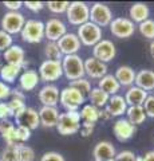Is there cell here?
<instances>
[{
  "mask_svg": "<svg viewBox=\"0 0 154 161\" xmlns=\"http://www.w3.org/2000/svg\"><path fill=\"white\" fill-rule=\"evenodd\" d=\"M62 70L68 80L84 78V63L78 54L64 55L62 58Z\"/></svg>",
  "mask_w": 154,
  "mask_h": 161,
  "instance_id": "obj_1",
  "label": "cell"
},
{
  "mask_svg": "<svg viewBox=\"0 0 154 161\" xmlns=\"http://www.w3.org/2000/svg\"><path fill=\"white\" fill-rule=\"evenodd\" d=\"M56 130L62 136H71L79 132L81 129V115L78 112H66L59 114L56 124Z\"/></svg>",
  "mask_w": 154,
  "mask_h": 161,
  "instance_id": "obj_2",
  "label": "cell"
},
{
  "mask_svg": "<svg viewBox=\"0 0 154 161\" xmlns=\"http://www.w3.org/2000/svg\"><path fill=\"white\" fill-rule=\"evenodd\" d=\"M84 99L86 97L71 86L64 87L59 94V102L66 109V112H78L81 105L84 103Z\"/></svg>",
  "mask_w": 154,
  "mask_h": 161,
  "instance_id": "obj_3",
  "label": "cell"
},
{
  "mask_svg": "<svg viewBox=\"0 0 154 161\" xmlns=\"http://www.w3.org/2000/svg\"><path fill=\"white\" fill-rule=\"evenodd\" d=\"M67 20L72 26H82L90 19V7L83 2H72L67 7Z\"/></svg>",
  "mask_w": 154,
  "mask_h": 161,
  "instance_id": "obj_4",
  "label": "cell"
},
{
  "mask_svg": "<svg viewBox=\"0 0 154 161\" xmlns=\"http://www.w3.org/2000/svg\"><path fill=\"white\" fill-rule=\"evenodd\" d=\"M77 36L81 40V44L87 47H94L102 39V28L91 22H87L78 27Z\"/></svg>",
  "mask_w": 154,
  "mask_h": 161,
  "instance_id": "obj_5",
  "label": "cell"
},
{
  "mask_svg": "<svg viewBox=\"0 0 154 161\" xmlns=\"http://www.w3.org/2000/svg\"><path fill=\"white\" fill-rule=\"evenodd\" d=\"M22 39L27 43H40L44 38V23L36 19H29L22 28Z\"/></svg>",
  "mask_w": 154,
  "mask_h": 161,
  "instance_id": "obj_6",
  "label": "cell"
},
{
  "mask_svg": "<svg viewBox=\"0 0 154 161\" xmlns=\"http://www.w3.org/2000/svg\"><path fill=\"white\" fill-rule=\"evenodd\" d=\"M113 20V11L110 7L103 3H94L90 8V19L88 22L97 24L98 27H106Z\"/></svg>",
  "mask_w": 154,
  "mask_h": 161,
  "instance_id": "obj_7",
  "label": "cell"
},
{
  "mask_svg": "<svg viewBox=\"0 0 154 161\" xmlns=\"http://www.w3.org/2000/svg\"><path fill=\"white\" fill-rule=\"evenodd\" d=\"M63 75L62 60H48L46 59L39 66V78L43 82H54Z\"/></svg>",
  "mask_w": 154,
  "mask_h": 161,
  "instance_id": "obj_8",
  "label": "cell"
},
{
  "mask_svg": "<svg viewBox=\"0 0 154 161\" xmlns=\"http://www.w3.org/2000/svg\"><path fill=\"white\" fill-rule=\"evenodd\" d=\"M109 26H110V32L119 39L130 38L135 31V24L129 18H115L111 20V23Z\"/></svg>",
  "mask_w": 154,
  "mask_h": 161,
  "instance_id": "obj_9",
  "label": "cell"
},
{
  "mask_svg": "<svg viewBox=\"0 0 154 161\" xmlns=\"http://www.w3.org/2000/svg\"><path fill=\"white\" fill-rule=\"evenodd\" d=\"M26 23V18L24 15L20 12H12L8 11L2 19V28L4 32H7L9 35L12 34H18L22 31V28L24 27Z\"/></svg>",
  "mask_w": 154,
  "mask_h": 161,
  "instance_id": "obj_10",
  "label": "cell"
},
{
  "mask_svg": "<svg viewBox=\"0 0 154 161\" xmlns=\"http://www.w3.org/2000/svg\"><path fill=\"white\" fill-rule=\"evenodd\" d=\"M115 55H117L115 44L109 39H101L93 47V57L103 63H107L110 60H113L115 58Z\"/></svg>",
  "mask_w": 154,
  "mask_h": 161,
  "instance_id": "obj_11",
  "label": "cell"
},
{
  "mask_svg": "<svg viewBox=\"0 0 154 161\" xmlns=\"http://www.w3.org/2000/svg\"><path fill=\"white\" fill-rule=\"evenodd\" d=\"M66 32V24L58 18H51L44 23V38H47L48 42H58Z\"/></svg>",
  "mask_w": 154,
  "mask_h": 161,
  "instance_id": "obj_12",
  "label": "cell"
},
{
  "mask_svg": "<svg viewBox=\"0 0 154 161\" xmlns=\"http://www.w3.org/2000/svg\"><path fill=\"white\" fill-rule=\"evenodd\" d=\"M15 122L18 126L26 128L28 130H35L40 125L39 113L34 108H26L22 113L15 115Z\"/></svg>",
  "mask_w": 154,
  "mask_h": 161,
  "instance_id": "obj_13",
  "label": "cell"
},
{
  "mask_svg": "<svg viewBox=\"0 0 154 161\" xmlns=\"http://www.w3.org/2000/svg\"><path fill=\"white\" fill-rule=\"evenodd\" d=\"M59 50H61L62 55H74L81 50V40L74 32H66L56 42Z\"/></svg>",
  "mask_w": 154,
  "mask_h": 161,
  "instance_id": "obj_14",
  "label": "cell"
},
{
  "mask_svg": "<svg viewBox=\"0 0 154 161\" xmlns=\"http://www.w3.org/2000/svg\"><path fill=\"white\" fill-rule=\"evenodd\" d=\"M83 63H84V75H87V77L93 79H101L107 74V64L94 57H90L86 60H83Z\"/></svg>",
  "mask_w": 154,
  "mask_h": 161,
  "instance_id": "obj_15",
  "label": "cell"
},
{
  "mask_svg": "<svg viewBox=\"0 0 154 161\" xmlns=\"http://www.w3.org/2000/svg\"><path fill=\"white\" fill-rule=\"evenodd\" d=\"M113 133L118 141L123 142V141L130 140L134 136V133H135V126L129 122L126 118H118L113 125Z\"/></svg>",
  "mask_w": 154,
  "mask_h": 161,
  "instance_id": "obj_16",
  "label": "cell"
},
{
  "mask_svg": "<svg viewBox=\"0 0 154 161\" xmlns=\"http://www.w3.org/2000/svg\"><path fill=\"white\" fill-rule=\"evenodd\" d=\"M59 89L55 86V85H46L40 89L38 97L39 101L42 102L43 106H51V108H56V105L59 102Z\"/></svg>",
  "mask_w": 154,
  "mask_h": 161,
  "instance_id": "obj_17",
  "label": "cell"
},
{
  "mask_svg": "<svg viewBox=\"0 0 154 161\" xmlns=\"http://www.w3.org/2000/svg\"><path fill=\"white\" fill-rule=\"evenodd\" d=\"M115 148L110 141H99L93 149V157L95 161H110L115 157Z\"/></svg>",
  "mask_w": 154,
  "mask_h": 161,
  "instance_id": "obj_18",
  "label": "cell"
},
{
  "mask_svg": "<svg viewBox=\"0 0 154 161\" xmlns=\"http://www.w3.org/2000/svg\"><path fill=\"white\" fill-rule=\"evenodd\" d=\"M4 59L8 64H13V66H19L22 67L26 64V53L20 46L12 44L11 47H8L3 54Z\"/></svg>",
  "mask_w": 154,
  "mask_h": 161,
  "instance_id": "obj_19",
  "label": "cell"
},
{
  "mask_svg": "<svg viewBox=\"0 0 154 161\" xmlns=\"http://www.w3.org/2000/svg\"><path fill=\"white\" fill-rule=\"evenodd\" d=\"M105 109L107 110L111 117H121V115L126 114L127 103H126V101L122 95L115 94V95H111V97L109 98Z\"/></svg>",
  "mask_w": 154,
  "mask_h": 161,
  "instance_id": "obj_20",
  "label": "cell"
},
{
  "mask_svg": "<svg viewBox=\"0 0 154 161\" xmlns=\"http://www.w3.org/2000/svg\"><path fill=\"white\" fill-rule=\"evenodd\" d=\"M39 121L40 125L44 128H55L59 119V112L56 108L51 106H42L39 110Z\"/></svg>",
  "mask_w": 154,
  "mask_h": 161,
  "instance_id": "obj_21",
  "label": "cell"
},
{
  "mask_svg": "<svg viewBox=\"0 0 154 161\" xmlns=\"http://www.w3.org/2000/svg\"><path fill=\"white\" fill-rule=\"evenodd\" d=\"M147 93L145 90H142L137 86H130L127 89V92L125 94V101L127 103V106H142L145 99L147 98Z\"/></svg>",
  "mask_w": 154,
  "mask_h": 161,
  "instance_id": "obj_22",
  "label": "cell"
},
{
  "mask_svg": "<svg viewBox=\"0 0 154 161\" xmlns=\"http://www.w3.org/2000/svg\"><path fill=\"white\" fill-rule=\"evenodd\" d=\"M135 86L145 92H151L154 90V71L153 70H140L135 74Z\"/></svg>",
  "mask_w": 154,
  "mask_h": 161,
  "instance_id": "obj_23",
  "label": "cell"
},
{
  "mask_svg": "<svg viewBox=\"0 0 154 161\" xmlns=\"http://www.w3.org/2000/svg\"><path fill=\"white\" fill-rule=\"evenodd\" d=\"M135 71L130 67V66H119L117 69L114 77L118 80V83L121 86H134V82H135Z\"/></svg>",
  "mask_w": 154,
  "mask_h": 161,
  "instance_id": "obj_24",
  "label": "cell"
},
{
  "mask_svg": "<svg viewBox=\"0 0 154 161\" xmlns=\"http://www.w3.org/2000/svg\"><path fill=\"white\" fill-rule=\"evenodd\" d=\"M39 82H40V78H39V74L35 70H26L19 77V85H20V89L24 90V92L34 90L38 86Z\"/></svg>",
  "mask_w": 154,
  "mask_h": 161,
  "instance_id": "obj_25",
  "label": "cell"
},
{
  "mask_svg": "<svg viewBox=\"0 0 154 161\" xmlns=\"http://www.w3.org/2000/svg\"><path fill=\"white\" fill-rule=\"evenodd\" d=\"M150 15V9L145 3H134L129 9V16L133 23H142L149 19Z\"/></svg>",
  "mask_w": 154,
  "mask_h": 161,
  "instance_id": "obj_26",
  "label": "cell"
},
{
  "mask_svg": "<svg viewBox=\"0 0 154 161\" xmlns=\"http://www.w3.org/2000/svg\"><path fill=\"white\" fill-rule=\"evenodd\" d=\"M98 87L103 90L106 94H109L111 97V95H115L119 89H121V85L118 83V80L115 79L113 74H106L103 78L99 79V83H98Z\"/></svg>",
  "mask_w": 154,
  "mask_h": 161,
  "instance_id": "obj_27",
  "label": "cell"
},
{
  "mask_svg": "<svg viewBox=\"0 0 154 161\" xmlns=\"http://www.w3.org/2000/svg\"><path fill=\"white\" fill-rule=\"evenodd\" d=\"M126 115H127V121L130 124H133L134 126L135 125H141L146 121V113L143 110L142 106H127L126 110Z\"/></svg>",
  "mask_w": 154,
  "mask_h": 161,
  "instance_id": "obj_28",
  "label": "cell"
},
{
  "mask_svg": "<svg viewBox=\"0 0 154 161\" xmlns=\"http://www.w3.org/2000/svg\"><path fill=\"white\" fill-rule=\"evenodd\" d=\"M110 98V95L106 94L103 90L99 87H94L91 89V92L88 93V99H90L91 105H94L98 109H103L107 105V101Z\"/></svg>",
  "mask_w": 154,
  "mask_h": 161,
  "instance_id": "obj_29",
  "label": "cell"
},
{
  "mask_svg": "<svg viewBox=\"0 0 154 161\" xmlns=\"http://www.w3.org/2000/svg\"><path fill=\"white\" fill-rule=\"evenodd\" d=\"M15 125L8 119L0 121V134L2 137L6 140L7 147L9 145H16V141H15Z\"/></svg>",
  "mask_w": 154,
  "mask_h": 161,
  "instance_id": "obj_30",
  "label": "cell"
},
{
  "mask_svg": "<svg viewBox=\"0 0 154 161\" xmlns=\"http://www.w3.org/2000/svg\"><path fill=\"white\" fill-rule=\"evenodd\" d=\"M79 115H81V119L83 122L97 124L99 121V109L95 108L91 103L84 105V106L81 109V112H79Z\"/></svg>",
  "mask_w": 154,
  "mask_h": 161,
  "instance_id": "obj_31",
  "label": "cell"
},
{
  "mask_svg": "<svg viewBox=\"0 0 154 161\" xmlns=\"http://www.w3.org/2000/svg\"><path fill=\"white\" fill-rule=\"evenodd\" d=\"M20 70H22V67L6 63L4 66L0 67V77H2L3 80H6L7 83H13L15 79L20 74Z\"/></svg>",
  "mask_w": 154,
  "mask_h": 161,
  "instance_id": "obj_32",
  "label": "cell"
},
{
  "mask_svg": "<svg viewBox=\"0 0 154 161\" xmlns=\"http://www.w3.org/2000/svg\"><path fill=\"white\" fill-rule=\"evenodd\" d=\"M18 149V160L19 161H34L35 160V152L32 148L24 144H16Z\"/></svg>",
  "mask_w": 154,
  "mask_h": 161,
  "instance_id": "obj_33",
  "label": "cell"
},
{
  "mask_svg": "<svg viewBox=\"0 0 154 161\" xmlns=\"http://www.w3.org/2000/svg\"><path fill=\"white\" fill-rule=\"evenodd\" d=\"M44 54H46L48 60H62L63 58L56 42H48L46 44V47H44Z\"/></svg>",
  "mask_w": 154,
  "mask_h": 161,
  "instance_id": "obj_34",
  "label": "cell"
},
{
  "mask_svg": "<svg viewBox=\"0 0 154 161\" xmlns=\"http://www.w3.org/2000/svg\"><path fill=\"white\" fill-rule=\"evenodd\" d=\"M70 86L77 89L78 92H81L84 97L88 95V93L91 92V83H90V80L86 79V78H79V79H75V80H71Z\"/></svg>",
  "mask_w": 154,
  "mask_h": 161,
  "instance_id": "obj_35",
  "label": "cell"
},
{
  "mask_svg": "<svg viewBox=\"0 0 154 161\" xmlns=\"http://www.w3.org/2000/svg\"><path fill=\"white\" fill-rule=\"evenodd\" d=\"M138 30H140L142 36H145L146 39L154 40V20L153 19H147L145 22L140 23Z\"/></svg>",
  "mask_w": 154,
  "mask_h": 161,
  "instance_id": "obj_36",
  "label": "cell"
},
{
  "mask_svg": "<svg viewBox=\"0 0 154 161\" xmlns=\"http://www.w3.org/2000/svg\"><path fill=\"white\" fill-rule=\"evenodd\" d=\"M7 105H8V109H9V114L11 115H16V114H19V113H22L24 109H26L27 106H26V103H24V101H22V99H18V98H12L9 102H7Z\"/></svg>",
  "mask_w": 154,
  "mask_h": 161,
  "instance_id": "obj_37",
  "label": "cell"
},
{
  "mask_svg": "<svg viewBox=\"0 0 154 161\" xmlns=\"http://www.w3.org/2000/svg\"><path fill=\"white\" fill-rule=\"evenodd\" d=\"M68 4H70L68 2H48L46 6L52 14H63L67 11Z\"/></svg>",
  "mask_w": 154,
  "mask_h": 161,
  "instance_id": "obj_38",
  "label": "cell"
},
{
  "mask_svg": "<svg viewBox=\"0 0 154 161\" xmlns=\"http://www.w3.org/2000/svg\"><path fill=\"white\" fill-rule=\"evenodd\" d=\"M29 137H31V130L22 126H16V129H15V141H16V144L26 142L29 140Z\"/></svg>",
  "mask_w": 154,
  "mask_h": 161,
  "instance_id": "obj_39",
  "label": "cell"
},
{
  "mask_svg": "<svg viewBox=\"0 0 154 161\" xmlns=\"http://www.w3.org/2000/svg\"><path fill=\"white\" fill-rule=\"evenodd\" d=\"M2 161H19L16 145H9L2 153Z\"/></svg>",
  "mask_w": 154,
  "mask_h": 161,
  "instance_id": "obj_40",
  "label": "cell"
},
{
  "mask_svg": "<svg viewBox=\"0 0 154 161\" xmlns=\"http://www.w3.org/2000/svg\"><path fill=\"white\" fill-rule=\"evenodd\" d=\"M12 46V36L3 30H0V51H6L8 47Z\"/></svg>",
  "mask_w": 154,
  "mask_h": 161,
  "instance_id": "obj_41",
  "label": "cell"
},
{
  "mask_svg": "<svg viewBox=\"0 0 154 161\" xmlns=\"http://www.w3.org/2000/svg\"><path fill=\"white\" fill-rule=\"evenodd\" d=\"M142 108L146 113V117L154 118V95H147V98L145 99Z\"/></svg>",
  "mask_w": 154,
  "mask_h": 161,
  "instance_id": "obj_42",
  "label": "cell"
},
{
  "mask_svg": "<svg viewBox=\"0 0 154 161\" xmlns=\"http://www.w3.org/2000/svg\"><path fill=\"white\" fill-rule=\"evenodd\" d=\"M113 161H135V154L131 150H122L115 154Z\"/></svg>",
  "mask_w": 154,
  "mask_h": 161,
  "instance_id": "obj_43",
  "label": "cell"
},
{
  "mask_svg": "<svg viewBox=\"0 0 154 161\" xmlns=\"http://www.w3.org/2000/svg\"><path fill=\"white\" fill-rule=\"evenodd\" d=\"M40 161H66L64 157L58 152H47L42 156Z\"/></svg>",
  "mask_w": 154,
  "mask_h": 161,
  "instance_id": "obj_44",
  "label": "cell"
},
{
  "mask_svg": "<svg viewBox=\"0 0 154 161\" xmlns=\"http://www.w3.org/2000/svg\"><path fill=\"white\" fill-rule=\"evenodd\" d=\"M94 129H95V124H90V122H83L82 126H81V136L82 137H88V136H91Z\"/></svg>",
  "mask_w": 154,
  "mask_h": 161,
  "instance_id": "obj_45",
  "label": "cell"
},
{
  "mask_svg": "<svg viewBox=\"0 0 154 161\" xmlns=\"http://www.w3.org/2000/svg\"><path fill=\"white\" fill-rule=\"evenodd\" d=\"M23 6L27 7L29 11L38 12V11H42V9L44 8V3H42V2H24Z\"/></svg>",
  "mask_w": 154,
  "mask_h": 161,
  "instance_id": "obj_46",
  "label": "cell"
},
{
  "mask_svg": "<svg viewBox=\"0 0 154 161\" xmlns=\"http://www.w3.org/2000/svg\"><path fill=\"white\" fill-rule=\"evenodd\" d=\"M9 95H11V89H9V86L6 82L0 80V101L8 98Z\"/></svg>",
  "mask_w": 154,
  "mask_h": 161,
  "instance_id": "obj_47",
  "label": "cell"
},
{
  "mask_svg": "<svg viewBox=\"0 0 154 161\" xmlns=\"http://www.w3.org/2000/svg\"><path fill=\"white\" fill-rule=\"evenodd\" d=\"M8 117H11V114H9V109H8V105L6 102H0V119L4 121V119H7Z\"/></svg>",
  "mask_w": 154,
  "mask_h": 161,
  "instance_id": "obj_48",
  "label": "cell"
},
{
  "mask_svg": "<svg viewBox=\"0 0 154 161\" xmlns=\"http://www.w3.org/2000/svg\"><path fill=\"white\" fill-rule=\"evenodd\" d=\"M4 6H6V8H8L9 11L16 12L18 9L22 8L23 3H22V2H4Z\"/></svg>",
  "mask_w": 154,
  "mask_h": 161,
  "instance_id": "obj_49",
  "label": "cell"
},
{
  "mask_svg": "<svg viewBox=\"0 0 154 161\" xmlns=\"http://www.w3.org/2000/svg\"><path fill=\"white\" fill-rule=\"evenodd\" d=\"M111 118V115L109 114L107 110L103 108V109H99V119H102V121H107V119H110Z\"/></svg>",
  "mask_w": 154,
  "mask_h": 161,
  "instance_id": "obj_50",
  "label": "cell"
},
{
  "mask_svg": "<svg viewBox=\"0 0 154 161\" xmlns=\"http://www.w3.org/2000/svg\"><path fill=\"white\" fill-rule=\"evenodd\" d=\"M11 95H12V98H18V99L26 101V97H24V94H23L22 92H19V90H11Z\"/></svg>",
  "mask_w": 154,
  "mask_h": 161,
  "instance_id": "obj_51",
  "label": "cell"
},
{
  "mask_svg": "<svg viewBox=\"0 0 154 161\" xmlns=\"http://www.w3.org/2000/svg\"><path fill=\"white\" fill-rule=\"evenodd\" d=\"M142 158H143V161H154V150H149V152H146Z\"/></svg>",
  "mask_w": 154,
  "mask_h": 161,
  "instance_id": "obj_52",
  "label": "cell"
},
{
  "mask_svg": "<svg viewBox=\"0 0 154 161\" xmlns=\"http://www.w3.org/2000/svg\"><path fill=\"white\" fill-rule=\"evenodd\" d=\"M149 50H150V55H151V58L154 59V40H151L150 46H149Z\"/></svg>",
  "mask_w": 154,
  "mask_h": 161,
  "instance_id": "obj_53",
  "label": "cell"
},
{
  "mask_svg": "<svg viewBox=\"0 0 154 161\" xmlns=\"http://www.w3.org/2000/svg\"><path fill=\"white\" fill-rule=\"evenodd\" d=\"M135 161H143L142 157H135Z\"/></svg>",
  "mask_w": 154,
  "mask_h": 161,
  "instance_id": "obj_54",
  "label": "cell"
},
{
  "mask_svg": "<svg viewBox=\"0 0 154 161\" xmlns=\"http://www.w3.org/2000/svg\"><path fill=\"white\" fill-rule=\"evenodd\" d=\"M0 161H2V160H0Z\"/></svg>",
  "mask_w": 154,
  "mask_h": 161,
  "instance_id": "obj_55",
  "label": "cell"
},
{
  "mask_svg": "<svg viewBox=\"0 0 154 161\" xmlns=\"http://www.w3.org/2000/svg\"><path fill=\"white\" fill-rule=\"evenodd\" d=\"M153 95H154V94H153Z\"/></svg>",
  "mask_w": 154,
  "mask_h": 161,
  "instance_id": "obj_56",
  "label": "cell"
}]
</instances>
